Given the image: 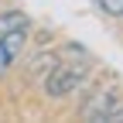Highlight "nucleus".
Segmentation results:
<instances>
[{
	"mask_svg": "<svg viewBox=\"0 0 123 123\" xmlns=\"http://www.w3.org/2000/svg\"><path fill=\"white\" fill-rule=\"evenodd\" d=\"M24 44H27V27H14L7 34H0V75H7V68L21 58Z\"/></svg>",
	"mask_w": 123,
	"mask_h": 123,
	"instance_id": "nucleus-3",
	"label": "nucleus"
},
{
	"mask_svg": "<svg viewBox=\"0 0 123 123\" xmlns=\"http://www.w3.org/2000/svg\"><path fill=\"white\" fill-rule=\"evenodd\" d=\"M86 79H89V65L86 62H55V65L44 72V96L62 99V96H68V92H75Z\"/></svg>",
	"mask_w": 123,
	"mask_h": 123,
	"instance_id": "nucleus-1",
	"label": "nucleus"
},
{
	"mask_svg": "<svg viewBox=\"0 0 123 123\" xmlns=\"http://www.w3.org/2000/svg\"><path fill=\"white\" fill-rule=\"evenodd\" d=\"M14 27H27V14H24V10L0 14V34H7V31H14Z\"/></svg>",
	"mask_w": 123,
	"mask_h": 123,
	"instance_id": "nucleus-4",
	"label": "nucleus"
},
{
	"mask_svg": "<svg viewBox=\"0 0 123 123\" xmlns=\"http://www.w3.org/2000/svg\"><path fill=\"white\" fill-rule=\"evenodd\" d=\"M120 103H123V86H99L96 92H89V99L79 106V116L92 120V123H103Z\"/></svg>",
	"mask_w": 123,
	"mask_h": 123,
	"instance_id": "nucleus-2",
	"label": "nucleus"
},
{
	"mask_svg": "<svg viewBox=\"0 0 123 123\" xmlns=\"http://www.w3.org/2000/svg\"><path fill=\"white\" fill-rule=\"evenodd\" d=\"M103 123H123V103H120V106H116V110H113L110 116H106Z\"/></svg>",
	"mask_w": 123,
	"mask_h": 123,
	"instance_id": "nucleus-6",
	"label": "nucleus"
},
{
	"mask_svg": "<svg viewBox=\"0 0 123 123\" xmlns=\"http://www.w3.org/2000/svg\"><path fill=\"white\" fill-rule=\"evenodd\" d=\"M103 14H110V17H123V0H92Z\"/></svg>",
	"mask_w": 123,
	"mask_h": 123,
	"instance_id": "nucleus-5",
	"label": "nucleus"
}]
</instances>
